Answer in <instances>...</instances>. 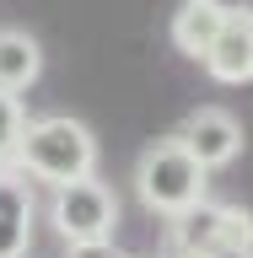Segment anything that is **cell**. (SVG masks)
<instances>
[{
	"mask_svg": "<svg viewBox=\"0 0 253 258\" xmlns=\"http://www.w3.org/2000/svg\"><path fill=\"white\" fill-rule=\"evenodd\" d=\"M210 6H216L221 16H248V6H253V0H210Z\"/></svg>",
	"mask_w": 253,
	"mask_h": 258,
	"instance_id": "7c38bea8",
	"label": "cell"
},
{
	"mask_svg": "<svg viewBox=\"0 0 253 258\" xmlns=\"http://www.w3.org/2000/svg\"><path fill=\"white\" fill-rule=\"evenodd\" d=\"M119 226V199L113 188H103L92 172L54 183V231L65 242H86V237H113Z\"/></svg>",
	"mask_w": 253,
	"mask_h": 258,
	"instance_id": "277c9868",
	"label": "cell"
},
{
	"mask_svg": "<svg viewBox=\"0 0 253 258\" xmlns=\"http://www.w3.org/2000/svg\"><path fill=\"white\" fill-rule=\"evenodd\" d=\"M221 22H226V16L216 11L210 0H183V6H178V16H173V43L183 48L189 59H199V54L216 43Z\"/></svg>",
	"mask_w": 253,
	"mask_h": 258,
	"instance_id": "9c48e42d",
	"label": "cell"
},
{
	"mask_svg": "<svg viewBox=\"0 0 253 258\" xmlns=\"http://www.w3.org/2000/svg\"><path fill=\"white\" fill-rule=\"evenodd\" d=\"M32 242V188L22 167L0 172V258H22Z\"/></svg>",
	"mask_w": 253,
	"mask_h": 258,
	"instance_id": "52a82bcc",
	"label": "cell"
},
{
	"mask_svg": "<svg viewBox=\"0 0 253 258\" xmlns=\"http://www.w3.org/2000/svg\"><path fill=\"white\" fill-rule=\"evenodd\" d=\"M199 59H205V70L216 81L242 86V81L253 76V22H248V16H226L221 32H216V43H210Z\"/></svg>",
	"mask_w": 253,
	"mask_h": 258,
	"instance_id": "8992f818",
	"label": "cell"
},
{
	"mask_svg": "<svg viewBox=\"0 0 253 258\" xmlns=\"http://www.w3.org/2000/svg\"><path fill=\"white\" fill-rule=\"evenodd\" d=\"M22 124H27L22 97L0 86V172H6V167H16V135H22Z\"/></svg>",
	"mask_w": 253,
	"mask_h": 258,
	"instance_id": "30bf717a",
	"label": "cell"
},
{
	"mask_svg": "<svg viewBox=\"0 0 253 258\" xmlns=\"http://www.w3.org/2000/svg\"><path fill=\"white\" fill-rule=\"evenodd\" d=\"M16 167L32 172L38 183H70L97 167V140L81 118H65V113L27 118L16 135Z\"/></svg>",
	"mask_w": 253,
	"mask_h": 258,
	"instance_id": "6da1fadb",
	"label": "cell"
},
{
	"mask_svg": "<svg viewBox=\"0 0 253 258\" xmlns=\"http://www.w3.org/2000/svg\"><path fill=\"white\" fill-rule=\"evenodd\" d=\"M135 188H140V205L157 210V215H178L205 199V167L173 140H157L140 151V167H135Z\"/></svg>",
	"mask_w": 253,
	"mask_h": 258,
	"instance_id": "7a4b0ae2",
	"label": "cell"
},
{
	"mask_svg": "<svg viewBox=\"0 0 253 258\" xmlns=\"http://www.w3.org/2000/svg\"><path fill=\"white\" fill-rule=\"evenodd\" d=\"M173 221V253H199V258H248V215L226 205H189L167 215Z\"/></svg>",
	"mask_w": 253,
	"mask_h": 258,
	"instance_id": "3957f363",
	"label": "cell"
},
{
	"mask_svg": "<svg viewBox=\"0 0 253 258\" xmlns=\"http://www.w3.org/2000/svg\"><path fill=\"white\" fill-rule=\"evenodd\" d=\"M38 70H43V48H38V38L22 32V27H6V32H0V86L22 97L32 81H38Z\"/></svg>",
	"mask_w": 253,
	"mask_h": 258,
	"instance_id": "ba28073f",
	"label": "cell"
},
{
	"mask_svg": "<svg viewBox=\"0 0 253 258\" xmlns=\"http://www.w3.org/2000/svg\"><path fill=\"white\" fill-rule=\"evenodd\" d=\"M70 258H124L113 247V237H86V242H70Z\"/></svg>",
	"mask_w": 253,
	"mask_h": 258,
	"instance_id": "8fae6325",
	"label": "cell"
},
{
	"mask_svg": "<svg viewBox=\"0 0 253 258\" xmlns=\"http://www.w3.org/2000/svg\"><path fill=\"white\" fill-rule=\"evenodd\" d=\"M178 145L210 172V167H226L242 151V124L226 108H199V113H189V124L178 129Z\"/></svg>",
	"mask_w": 253,
	"mask_h": 258,
	"instance_id": "5b68a950",
	"label": "cell"
}]
</instances>
